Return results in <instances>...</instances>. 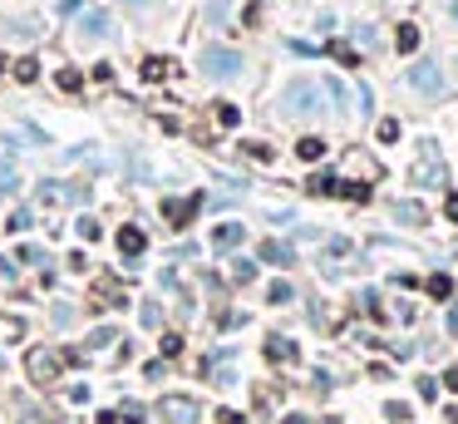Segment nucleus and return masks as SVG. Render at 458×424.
<instances>
[{
	"mask_svg": "<svg viewBox=\"0 0 458 424\" xmlns=\"http://www.w3.org/2000/svg\"><path fill=\"white\" fill-rule=\"evenodd\" d=\"M316 109H320V84L316 79H296L281 99V114H291V119H311Z\"/></svg>",
	"mask_w": 458,
	"mask_h": 424,
	"instance_id": "nucleus-1",
	"label": "nucleus"
},
{
	"mask_svg": "<svg viewBox=\"0 0 458 424\" xmlns=\"http://www.w3.org/2000/svg\"><path fill=\"white\" fill-rule=\"evenodd\" d=\"M197 70H202L207 79H237V74H242V55H237V49L212 44V49H202V55H197Z\"/></svg>",
	"mask_w": 458,
	"mask_h": 424,
	"instance_id": "nucleus-2",
	"label": "nucleus"
},
{
	"mask_svg": "<svg viewBox=\"0 0 458 424\" xmlns=\"http://www.w3.org/2000/svg\"><path fill=\"white\" fill-rule=\"evenodd\" d=\"M409 89L424 94V99H443V70H439L434 60H419V65L409 70Z\"/></svg>",
	"mask_w": 458,
	"mask_h": 424,
	"instance_id": "nucleus-3",
	"label": "nucleus"
},
{
	"mask_svg": "<svg viewBox=\"0 0 458 424\" xmlns=\"http://www.w3.org/2000/svg\"><path fill=\"white\" fill-rule=\"evenodd\" d=\"M197 207H202V193H193V197H183V202H178V197L163 202V212H167V222H173V227H188V222L197 218Z\"/></svg>",
	"mask_w": 458,
	"mask_h": 424,
	"instance_id": "nucleus-4",
	"label": "nucleus"
},
{
	"mask_svg": "<svg viewBox=\"0 0 458 424\" xmlns=\"http://www.w3.org/2000/svg\"><path fill=\"white\" fill-rule=\"evenodd\" d=\"M242 242H247V227H242V222H217V227H212V247H217V252H232V247H242Z\"/></svg>",
	"mask_w": 458,
	"mask_h": 424,
	"instance_id": "nucleus-5",
	"label": "nucleus"
},
{
	"mask_svg": "<svg viewBox=\"0 0 458 424\" xmlns=\"http://www.w3.org/2000/svg\"><path fill=\"white\" fill-rule=\"evenodd\" d=\"M143 247H148V237H143V227H133V222H124V227H119V252H124L129 261H138V256H143Z\"/></svg>",
	"mask_w": 458,
	"mask_h": 424,
	"instance_id": "nucleus-6",
	"label": "nucleus"
},
{
	"mask_svg": "<svg viewBox=\"0 0 458 424\" xmlns=\"http://www.w3.org/2000/svg\"><path fill=\"white\" fill-rule=\"evenodd\" d=\"M163 419H167V424H193V419H197V405L183 400V395H173V400H163Z\"/></svg>",
	"mask_w": 458,
	"mask_h": 424,
	"instance_id": "nucleus-7",
	"label": "nucleus"
},
{
	"mask_svg": "<svg viewBox=\"0 0 458 424\" xmlns=\"http://www.w3.org/2000/svg\"><path fill=\"white\" fill-rule=\"evenodd\" d=\"M79 35L84 40H104V35H113V20L104 10H89V15H79Z\"/></svg>",
	"mask_w": 458,
	"mask_h": 424,
	"instance_id": "nucleus-8",
	"label": "nucleus"
},
{
	"mask_svg": "<svg viewBox=\"0 0 458 424\" xmlns=\"http://www.w3.org/2000/svg\"><path fill=\"white\" fill-rule=\"evenodd\" d=\"M320 89L330 94V109H335V114H350V94H355V89H345L340 79H325Z\"/></svg>",
	"mask_w": 458,
	"mask_h": 424,
	"instance_id": "nucleus-9",
	"label": "nucleus"
},
{
	"mask_svg": "<svg viewBox=\"0 0 458 424\" xmlns=\"http://www.w3.org/2000/svg\"><path fill=\"white\" fill-rule=\"evenodd\" d=\"M261 261H271V267H291L296 252L286 247V242H261Z\"/></svg>",
	"mask_w": 458,
	"mask_h": 424,
	"instance_id": "nucleus-10",
	"label": "nucleus"
},
{
	"mask_svg": "<svg viewBox=\"0 0 458 424\" xmlns=\"http://www.w3.org/2000/svg\"><path fill=\"white\" fill-rule=\"evenodd\" d=\"M394 44H399V55H414V49H419V25L404 20V25L394 30Z\"/></svg>",
	"mask_w": 458,
	"mask_h": 424,
	"instance_id": "nucleus-11",
	"label": "nucleus"
},
{
	"mask_svg": "<svg viewBox=\"0 0 458 424\" xmlns=\"http://www.w3.org/2000/svg\"><path fill=\"white\" fill-rule=\"evenodd\" d=\"M320 55H330V60H340V65H345V70H350V65H360V49H350V44H340V40H330V44L320 49Z\"/></svg>",
	"mask_w": 458,
	"mask_h": 424,
	"instance_id": "nucleus-12",
	"label": "nucleus"
},
{
	"mask_svg": "<svg viewBox=\"0 0 458 424\" xmlns=\"http://www.w3.org/2000/svg\"><path fill=\"white\" fill-rule=\"evenodd\" d=\"M49 375H54V355L35 350V355H30V380H49Z\"/></svg>",
	"mask_w": 458,
	"mask_h": 424,
	"instance_id": "nucleus-13",
	"label": "nucleus"
},
{
	"mask_svg": "<svg viewBox=\"0 0 458 424\" xmlns=\"http://www.w3.org/2000/svg\"><path fill=\"white\" fill-rule=\"evenodd\" d=\"M296 158H306V163L325 158V138H301V143H296Z\"/></svg>",
	"mask_w": 458,
	"mask_h": 424,
	"instance_id": "nucleus-14",
	"label": "nucleus"
},
{
	"mask_svg": "<svg viewBox=\"0 0 458 424\" xmlns=\"http://www.w3.org/2000/svg\"><path fill=\"white\" fill-rule=\"evenodd\" d=\"M266 355H271V360H291L296 345H291V341H281V336H271V341H266Z\"/></svg>",
	"mask_w": 458,
	"mask_h": 424,
	"instance_id": "nucleus-15",
	"label": "nucleus"
},
{
	"mask_svg": "<svg viewBox=\"0 0 458 424\" xmlns=\"http://www.w3.org/2000/svg\"><path fill=\"white\" fill-rule=\"evenodd\" d=\"M35 74H40V60H35V55H25V60H15V79H20V84H30Z\"/></svg>",
	"mask_w": 458,
	"mask_h": 424,
	"instance_id": "nucleus-16",
	"label": "nucleus"
},
{
	"mask_svg": "<svg viewBox=\"0 0 458 424\" xmlns=\"http://www.w3.org/2000/svg\"><path fill=\"white\" fill-rule=\"evenodd\" d=\"M429 296H434V301H448V296H453V282H448L443 272H439V277H429Z\"/></svg>",
	"mask_w": 458,
	"mask_h": 424,
	"instance_id": "nucleus-17",
	"label": "nucleus"
},
{
	"mask_svg": "<svg viewBox=\"0 0 458 424\" xmlns=\"http://www.w3.org/2000/svg\"><path fill=\"white\" fill-rule=\"evenodd\" d=\"M291 296H296V291H291V282H271V286H266V301H276V306H286Z\"/></svg>",
	"mask_w": 458,
	"mask_h": 424,
	"instance_id": "nucleus-18",
	"label": "nucleus"
},
{
	"mask_svg": "<svg viewBox=\"0 0 458 424\" xmlns=\"http://www.w3.org/2000/svg\"><path fill=\"white\" fill-rule=\"evenodd\" d=\"M44 30V20H10L6 25V35H40Z\"/></svg>",
	"mask_w": 458,
	"mask_h": 424,
	"instance_id": "nucleus-19",
	"label": "nucleus"
},
{
	"mask_svg": "<svg viewBox=\"0 0 458 424\" xmlns=\"http://www.w3.org/2000/svg\"><path fill=\"white\" fill-rule=\"evenodd\" d=\"M217 119H222V129H237V124H242L237 104H217Z\"/></svg>",
	"mask_w": 458,
	"mask_h": 424,
	"instance_id": "nucleus-20",
	"label": "nucleus"
},
{
	"mask_svg": "<svg viewBox=\"0 0 458 424\" xmlns=\"http://www.w3.org/2000/svg\"><path fill=\"white\" fill-rule=\"evenodd\" d=\"M54 84H60V89H69V94H74V89L84 84V74H79V70H60V74H54Z\"/></svg>",
	"mask_w": 458,
	"mask_h": 424,
	"instance_id": "nucleus-21",
	"label": "nucleus"
},
{
	"mask_svg": "<svg viewBox=\"0 0 458 424\" xmlns=\"http://www.w3.org/2000/svg\"><path fill=\"white\" fill-rule=\"evenodd\" d=\"M340 197H350V202H365V197H370V188H365V183H340Z\"/></svg>",
	"mask_w": 458,
	"mask_h": 424,
	"instance_id": "nucleus-22",
	"label": "nucleus"
},
{
	"mask_svg": "<svg viewBox=\"0 0 458 424\" xmlns=\"http://www.w3.org/2000/svg\"><path fill=\"white\" fill-rule=\"evenodd\" d=\"M167 70H173V65H167V60H143V79H163Z\"/></svg>",
	"mask_w": 458,
	"mask_h": 424,
	"instance_id": "nucleus-23",
	"label": "nucleus"
},
{
	"mask_svg": "<svg viewBox=\"0 0 458 424\" xmlns=\"http://www.w3.org/2000/svg\"><path fill=\"white\" fill-rule=\"evenodd\" d=\"M286 49H291V55H301V60H316V55H320V49H311L306 40H286Z\"/></svg>",
	"mask_w": 458,
	"mask_h": 424,
	"instance_id": "nucleus-24",
	"label": "nucleus"
},
{
	"mask_svg": "<svg viewBox=\"0 0 458 424\" xmlns=\"http://www.w3.org/2000/svg\"><path fill=\"white\" fill-rule=\"evenodd\" d=\"M311 188H316V193H340V178H330V173H320V178H311Z\"/></svg>",
	"mask_w": 458,
	"mask_h": 424,
	"instance_id": "nucleus-25",
	"label": "nucleus"
},
{
	"mask_svg": "<svg viewBox=\"0 0 458 424\" xmlns=\"http://www.w3.org/2000/svg\"><path fill=\"white\" fill-rule=\"evenodd\" d=\"M30 222H35V212H15V218H10V222H6V232H25V227H30Z\"/></svg>",
	"mask_w": 458,
	"mask_h": 424,
	"instance_id": "nucleus-26",
	"label": "nucleus"
},
{
	"mask_svg": "<svg viewBox=\"0 0 458 424\" xmlns=\"http://www.w3.org/2000/svg\"><path fill=\"white\" fill-rule=\"evenodd\" d=\"M355 40H360V44H365V49H370V44H375V40H379V30H375V25H355Z\"/></svg>",
	"mask_w": 458,
	"mask_h": 424,
	"instance_id": "nucleus-27",
	"label": "nucleus"
},
{
	"mask_svg": "<svg viewBox=\"0 0 458 424\" xmlns=\"http://www.w3.org/2000/svg\"><path fill=\"white\" fill-rule=\"evenodd\" d=\"M399 138V124L394 119H379V143H394Z\"/></svg>",
	"mask_w": 458,
	"mask_h": 424,
	"instance_id": "nucleus-28",
	"label": "nucleus"
},
{
	"mask_svg": "<svg viewBox=\"0 0 458 424\" xmlns=\"http://www.w3.org/2000/svg\"><path fill=\"white\" fill-rule=\"evenodd\" d=\"M232 277H237V282H252V277H256V261H237Z\"/></svg>",
	"mask_w": 458,
	"mask_h": 424,
	"instance_id": "nucleus-29",
	"label": "nucleus"
},
{
	"mask_svg": "<svg viewBox=\"0 0 458 424\" xmlns=\"http://www.w3.org/2000/svg\"><path fill=\"white\" fill-rule=\"evenodd\" d=\"M399 218H404V222H424V207H414V202H404V207H399Z\"/></svg>",
	"mask_w": 458,
	"mask_h": 424,
	"instance_id": "nucleus-30",
	"label": "nucleus"
},
{
	"mask_svg": "<svg viewBox=\"0 0 458 424\" xmlns=\"http://www.w3.org/2000/svg\"><path fill=\"white\" fill-rule=\"evenodd\" d=\"M79 237L94 242V237H99V222H94V218H79Z\"/></svg>",
	"mask_w": 458,
	"mask_h": 424,
	"instance_id": "nucleus-31",
	"label": "nucleus"
},
{
	"mask_svg": "<svg viewBox=\"0 0 458 424\" xmlns=\"http://www.w3.org/2000/svg\"><path fill=\"white\" fill-rule=\"evenodd\" d=\"M183 350V336H163V355H178Z\"/></svg>",
	"mask_w": 458,
	"mask_h": 424,
	"instance_id": "nucleus-32",
	"label": "nucleus"
},
{
	"mask_svg": "<svg viewBox=\"0 0 458 424\" xmlns=\"http://www.w3.org/2000/svg\"><path fill=\"white\" fill-rule=\"evenodd\" d=\"M15 188H20V178H15V173L6 168V173H0V193H15Z\"/></svg>",
	"mask_w": 458,
	"mask_h": 424,
	"instance_id": "nucleus-33",
	"label": "nucleus"
},
{
	"mask_svg": "<svg viewBox=\"0 0 458 424\" xmlns=\"http://www.w3.org/2000/svg\"><path fill=\"white\" fill-rule=\"evenodd\" d=\"M20 261H30V267H35V261H44V252H40V247H20Z\"/></svg>",
	"mask_w": 458,
	"mask_h": 424,
	"instance_id": "nucleus-34",
	"label": "nucleus"
},
{
	"mask_svg": "<svg viewBox=\"0 0 458 424\" xmlns=\"http://www.w3.org/2000/svg\"><path fill=\"white\" fill-rule=\"evenodd\" d=\"M124 419L129 424H143V405H124Z\"/></svg>",
	"mask_w": 458,
	"mask_h": 424,
	"instance_id": "nucleus-35",
	"label": "nucleus"
},
{
	"mask_svg": "<svg viewBox=\"0 0 458 424\" xmlns=\"http://www.w3.org/2000/svg\"><path fill=\"white\" fill-rule=\"evenodd\" d=\"M227 15V0H212V6H207V20H222Z\"/></svg>",
	"mask_w": 458,
	"mask_h": 424,
	"instance_id": "nucleus-36",
	"label": "nucleus"
},
{
	"mask_svg": "<svg viewBox=\"0 0 458 424\" xmlns=\"http://www.w3.org/2000/svg\"><path fill=\"white\" fill-rule=\"evenodd\" d=\"M217 424H247V419H242L237 409H222V414H217Z\"/></svg>",
	"mask_w": 458,
	"mask_h": 424,
	"instance_id": "nucleus-37",
	"label": "nucleus"
},
{
	"mask_svg": "<svg viewBox=\"0 0 458 424\" xmlns=\"http://www.w3.org/2000/svg\"><path fill=\"white\" fill-rule=\"evenodd\" d=\"M79 6H84V0H60V15H74Z\"/></svg>",
	"mask_w": 458,
	"mask_h": 424,
	"instance_id": "nucleus-38",
	"label": "nucleus"
},
{
	"mask_svg": "<svg viewBox=\"0 0 458 424\" xmlns=\"http://www.w3.org/2000/svg\"><path fill=\"white\" fill-rule=\"evenodd\" d=\"M443 212H448V222H458V193L448 197V207H443Z\"/></svg>",
	"mask_w": 458,
	"mask_h": 424,
	"instance_id": "nucleus-39",
	"label": "nucleus"
},
{
	"mask_svg": "<svg viewBox=\"0 0 458 424\" xmlns=\"http://www.w3.org/2000/svg\"><path fill=\"white\" fill-rule=\"evenodd\" d=\"M281 424H306V414H286V419H281Z\"/></svg>",
	"mask_w": 458,
	"mask_h": 424,
	"instance_id": "nucleus-40",
	"label": "nucleus"
},
{
	"mask_svg": "<svg viewBox=\"0 0 458 424\" xmlns=\"http://www.w3.org/2000/svg\"><path fill=\"white\" fill-rule=\"evenodd\" d=\"M448 331H453V336H458V311H448Z\"/></svg>",
	"mask_w": 458,
	"mask_h": 424,
	"instance_id": "nucleus-41",
	"label": "nucleus"
},
{
	"mask_svg": "<svg viewBox=\"0 0 458 424\" xmlns=\"http://www.w3.org/2000/svg\"><path fill=\"white\" fill-rule=\"evenodd\" d=\"M448 15H453V25H458V0H453V6H448Z\"/></svg>",
	"mask_w": 458,
	"mask_h": 424,
	"instance_id": "nucleus-42",
	"label": "nucleus"
},
{
	"mask_svg": "<svg viewBox=\"0 0 458 424\" xmlns=\"http://www.w3.org/2000/svg\"><path fill=\"white\" fill-rule=\"evenodd\" d=\"M124 6H143V0H124Z\"/></svg>",
	"mask_w": 458,
	"mask_h": 424,
	"instance_id": "nucleus-43",
	"label": "nucleus"
}]
</instances>
